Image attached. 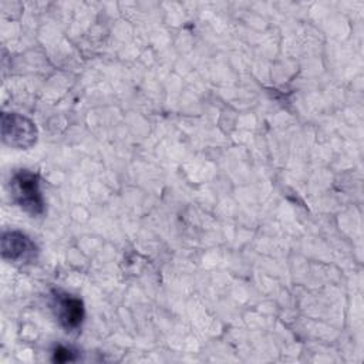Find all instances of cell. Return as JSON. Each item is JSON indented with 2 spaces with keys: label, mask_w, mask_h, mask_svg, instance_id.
Instances as JSON below:
<instances>
[{
  "label": "cell",
  "mask_w": 364,
  "mask_h": 364,
  "mask_svg": "<svg viewBox=\"0 0 364 364\" xmlns=\"http://www.w3.org/2000/svg\"><path fill=\"white\" fill-rule=\"evenodd\" d=\"M1 136L7 145L17 149H27L37 141V128L27 117L16 112H3Z\"/></svg>",
  "instance_id": "7a4b0ae2"
},
{
  "label": "cell",
  "mask_w": 364,
  "mask_h": 364,
  "mask_svg": "<svg viewBox=\"0 0 364 364\" xmlns=\"http://www.w3.org/2000/svg\"><path fill=\"white\" fill-rule=\"evenodd\" d=\"M10 188L13 199L24 212L31 216H38L44 212V198L37 173L27 169L17 171L10 181Z\"/></svg>",
  "instance_id": "6da1fadb"
},
{
  "label": "cell",
  "mask_w": 364,
  "mask_h": 364,
  "mask_svg": "<svg viewBox=\"0 0 364 364\" xmlns=\"http://www.w3.org/2000/svg\"><path fill=\"white\" fill-rule=\"evenodd\" d=\"M77 358H78L77 353L68 347L58 346L57 348H54V353H53L54 363H71V361H75Z\"/></svg>",
  "instance_id": "5b68a950"
},
{
  "label": "cell",
  "mask_w": 364,
  "mask_h": 364,
  "mask_svg": "<svg viewBox=\"0 0 364 364\" xmlns=\"http://www.w3.org/2000/svg\"><path fill=\"white\" fill-rule=\"evenodd\" d=\"M38 249L36 243L21 232H7L1 237V256L13 263H31L36 260Z\"/></svg>",
  "instance_id": "3957f363"
},
{
  "label": "cell",
  "mask_w": 364,
  "mask_h": 364,
  "mask_svg": "<svg viewBox=\"0 0 364 364\" xmlns=\"http://www.w3.org/2000/svg\"><path fill=\"white\" fill-rule=\"evenodd\" d=\"M53 309L65 331L78 330L84 320V304L81 299L64 291H54Z\"/></svg>",
  "instance_id": "277c9868"
}]
</instances>
